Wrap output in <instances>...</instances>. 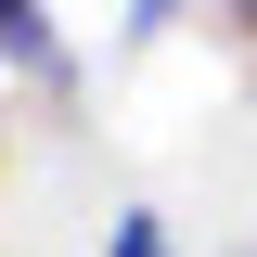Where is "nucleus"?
<instances>
[{"mask_svg":"<svg viewBox=\"0 0 257 257\" xmlns=\"http://www.w3.org/2000/svg\"><path fill=\"white\" fill-rule=\"evenodd\" d=\"M103 257H180V231H167V219H155V206H128V219H116V231H103Z\"/></svg>","mask_w":257,"mask_h":257,"instance_id":"1","label":"nucleus"},{"mask_svg":"<svg viewBox=\"0 0 257 257\" xmlns=\"http://www.w3.org/2000/svg\"><path fill=\"white\" fill-rule=\"evenodd\" d=\"M0 13H13V0H0Z\"/></svg>","mask_w":257,"mask_h":257,"instance_id":"4","label":"nucleus"},{"mask_svg":"<svg viewBox=\"0 0 257 257\" xmlns=\"http://www.w3.org/2000/svg\"><path fill=\"white\" fill-rule=\"evenodd\" d=\"M219 26H231V39H244V52H257V0H219Z\"/></svg>","mask_w":257,"mask_h":257,"instance_id":"3","label":"nucleus"},{"mask_svg":"<svg viewBox=\"0 0 257 257\" xmlns=\"http://www.w3.org/2000/svg\"><path fill=\"white\" fill-rule=\"evenodd\" d=\"M180 13H193V0H128V26H116V39H128V52H155V39L180 26Z\"/></svg>","mask_w":257,"mask_h":257,"instance_id":"2","label":"nucleus"}]
</instances>
